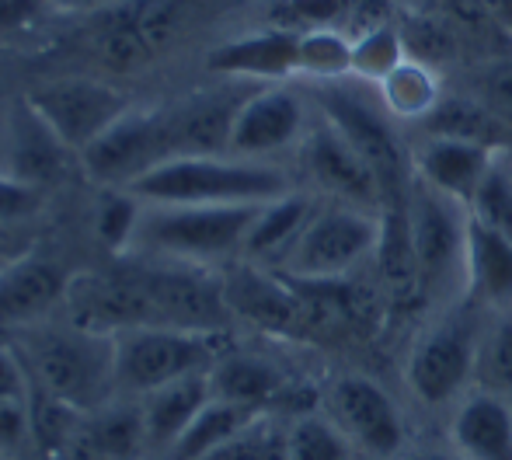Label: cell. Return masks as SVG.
Listing matches in <instances>:
<instances>
[{"instance_id": "25", "label": "cell", "mask_w": 512, "mask_h": 460, "mask_svg": "<svg viewBox=\"0 0 512 460\" xmlns=\"http://www.w3.org/2000/svg\"><path fill=\"white\" fill-rule=\"evenodd\" d=\"M377 95L394 122H401V126H422L439 109L446 91H443V77H439V70L432 63L408 56L394 74H387L377 84Z\"/></svg>"}, {"instance_id": "17", "label": "cell", "mask_w": 512, "mask_h": 460, "mask_svg": "<svg viewBox=\"0 0 512 460\" xmlns=\"http://www.w3.org/2000/svg\"><path fill=\"white\" fill-rule=\"evenodd\" d=\"M446 443L464 460H512V401L471 387L446 412Z\"/></svg>"}, {"instance_id": "26", "label": "cell", "mask_w": 512, "mask_h": 460, "mask_svg": "<svg viewBox=\"0 0 512 460\" xmlns=\"http://www.w3.org/2000/svg\"><path fill=\"white\" fill-rule=\"evenodd\" d=\"M422 136H450V140L485 143L492 150H512L509 136L512 129L499 119L478 95H457L443 98L439 109L422 122Z\"/></svg>"}, {"instance_id": "1", "label": "cell", "mask_w": 512, "mask_h": 460, "mask_svg": "<svg viewBox=\"0 0 512 460\" xmlns=\"http://www.w3.org/2000/svg\"><path fill=\"white\" fill-rule=\"evenodd\" d=\"M21 356L32 387L84 415L119 398L115 387V335L91 332L74 321H42L21 332Z\"/></svg>"}, {"instance_id": "43", "label": "cell", "mask_w": 512, "mask_h": 460, "mask_svg": "<svg viewBox=\"0 0 512 460\" xmlns=\"http://www.w3.org/2000/svg\"><path fill=\"white\" fill-rule=\"evenodd\" d=\"M485 4H488V11L502 21V25L512 28V0H485Z\"/></svg>"}, {"instance_id": "19", "label": "cell", "mask_w": 512, "mask_h": 460, "mask_svg": "<svg viewBox=\"0 0 512 460\" xmlns=\"http://www.w3.org/2000/svg\"><path fill=\"white\" fill-rule=\"evenodd\" d=\"M70 150L63 147V140L39 119V112L21 98L11 112L4 133V171L18 182L32 185V189L46 192L49 185H56L67 171Z\"/></svg>"}, {"instance_id": "8", "label": "cell", "mask_w": 512, "mask_h": 460, "mask_svg": "<svg viewBox=\"0 0 512 460\" xmlns=\"http://www.w3.org/2000/svg\"><path fill=\"white\" fill-rule=\"evenodd\" d=\"M223 335L178 328H126L115 332V387L122 398H143L189 373H206L220 359Z\"/></svg>"}, {"instance_id": "34", "label": "cell", "mask_w": 512, "mask_h": 460, "mask_svg": "<svg viewBox=\"0 0 512 460\" xmlns=\"http://www.w3.org/2000/svg\"><path fill=\"white\" fill-rule=\"evenodd\" d=\"M467 213H471L474 224H481L492 234L512 241V154L502 150L492 161L488 175L481 178L478 192L467 203Z\"/></svg>"}, {"instance_id": "45", "label": "cell", "mask_w": 512, "mask_h": 460, "mask_svg": "<svg viewBox=\"0 0 512 460\" xmlns=\"http://www.w3.org/2000/svg\"><path fill=\"white\" fill-rule=\"evenodd\" d=\"M509 154H512V150H509Z\"/></svg>"}, {"instance_id": "36", "label": "cell", "mask_w": 512, "mask_h": 460, "mask_svg": "<svg viewBox=\"0 0 512 460\" xmlns=\"http://www.w3.org/2000/svg\"><path fill=\"white\" fill-rule=\"evenodd\" d=\"M206 460H286V419L272 412L258 415L248 429H241Z\"/></svg>"}, {"instance_id": "31", "label": "cell", "mask_w": 512, "mask_h": 460, "mask_svg": "<svg viewBox=\"0 0 512 460\" xmlns=\"http://www.w3.org/2000/svg\"><path fill=\"white\" fill-rule=\"evenodd\" d=\"M297 74L314 84L352 77V35L338 25L304 28L297 46Z\"/></svg>"}, {"instance_id": "14", "label": "cell", "mask_w": 512, "mask_h": 460, "mask_svg": "<svg viewBox=\"0 0 512 460\" xmlns=\"http://www.w3.org/2000/svg\"><path fill=\"white\" fill-rule=\"evenodd\" d=\"M74 272L53 255L25 251L0 262V332H28L67 304Z\"/></svg>"}, {"instance_id": "22", "label": "cell", "mask_w": 512, "mask_h": 460, "mask_svg": "<svg viewBox=\"0 0 512 460\" xmlns=\"http://www.w3.org/2000/svg\"><path fill=\"white\" fill-rule=\"evenodd\" d=\"M317 203H321V199H317L314 192L297 185V189L286 192V196L258 206L248 237H244L241 262L262 265V269L276 272L279 265H283V258L293 251V244L300 241L304 227L310 224V217H314Z\"/></svg>"}, {"instance_id": "27", "label": "cell", "mask_w": 512, "mask_h": 460, "mask_svg": "<svg viewBox=\"0 0 512 460\" xmlns=\"http://www.w3.org/2000/svg\"><path fill=\"white\" fill-rule=\"evenodd\" d=\"M88 440L102 460H143L150 454L147 426L136 398H115L88 415Z\"/></svg>"}, {"instance_id": "13", "label": "cell", "mask_w": 512, "mask_h": 460, "mask_svg": "<svg viewBox=\"0 0 512 460\" xmlns=\"http://www.w3.org/2000/svg\"><path fill=\"white\" fill-rule=\"evenodd\" d=\"M314 115L317 109L307 91L290 84H265L251 91L237 109L227 154L248 161H276L286 150H300Z\"/></svg>"}, {"instance_id": "7", "label": "cell", "mask_w": 512, "mask_h": 460, "mask_svg": "<svg viewBox=\"0 0 512 460\" xmlns=\"http://www.w3.org/2000/svg\"><path fill=\"white\" fill-rule=\"evenodd\" d=\"M384 241V217L359 206L317 203L300 241L279 265V276L297 283H338L352 279L366 262H377Z\"/></svg>"}, {"instance_id": "32", "label": "cell", "mask_w": 512, "mask_h": 460, "mask_svg": "<svg viewBox=\"0 0 512 460\" xmlns=\"http://www.w3.org/2000/svg\"><path fill=\"white\" fill-rule=\"evenodd\" d=\"M286 460H356V450L321 408H310L286 419Z\"/></svg>"}, {"instance_id": "21", "label": "cell", "mask_w": 512, "mask_h": 460, "mask_svg": "<svg viewBox=\"0 0 512 460\" xmlns=\"http://www.w3.org/2000/svg\"><path fill=\"white\" fill-rule=\"evenodd\" d=\"M251 91L241 81H230L220 91H199L189 102L171 109V129H175V147L182 154H227L234 115Z\"/></svg>"}, {"instance_id": "35", "label": "cell", "mask_w": 512, "mask_h": 460, "mask_svg": "<svg viewBox=\"0 0 512 460\" xmlns=\"http://www.w3.org/2000/svg\"><path fill=\"white\" fill-rule=\"evenodd\" d=\"M143 217V199L129 189H105L102 206L95 213V234L102 248L112 251L115 258L133 251V237Z\"/></svg>"}, {"instance_id": "12", "label": "cell", "mask_w": 512, "mask_h": 460, "mask_svg": "<svg viewBox=\"0 0 512 460\" xmlns=\"http://www.w3.org/2000/svg\"><path fill=\"white\" fill-rule=\"evenodd\" d=\"M300 171L307 178V189L324 203L359 206L384 217V189L373 168L363 161L356 147L331 126L328 119L314 115L304 143L297 150Z\"/></svg>"}, {"instance_id": "38", "label": "cell", "mask_w": 512, "mask_h": 460, "mask_svg": "<svg viewBox=\"0 0 512 460\" xmlns=\"http://www.w3.org/2000/svg\"><path fill=\"white\" fill-rule=\"evenodd\" d=\"M42 206H46V192L18 182V178H11L0 168V227L25 224V220L39 217Z\"/></svg>"}, {"instance_id": "16", "label": "cell", "mask_w": 512, "mask_h": 460, "mask_svg": "<svg viewBox=\"0 0 512 460\" xmlns=\"http://www.w3.org/2000/svg\"><path fill=\"white\" fill-rule=\"evenodd\" d=\"M297 46L300 28H255V32H244L237 39H227L209 49L206 67L209 74L223 77V81L283 84L290 77H297Z\"/></svg>"}, {"instance_id": "5", "label": "cell", "mask_w": 512, "mask_h": 460, "mask_svg": "<svg viewBox=\"0 0 512 460\" xmlns=\"http://www.w3.org/2000/svg\"><path fill=\"white\" fill-rule=\"evenodd\" d=\"M258 206H189L143 203V217L129 255L171 258L216 269L220 262H241L244 237Z\"/></svg>"}, {"instance_id": "10", "label": "cell", "mask_w": 512, "mask_h": 460, "mask_svg": "<svg viewBox=\"0 0 512 460\" xmlns=\"http://www.w3.org/2000/svg\"><path fill=\"white\" fill-rule=\"evenodd\" d=\"M321 412L342 429L356 460H391L411 447L405 412L370 373H342L331 380L321 394Z\"/></svg>"}, {"instance_id": "11", "label": "cell", "mask_w": 512, "mask_h": 460, "mask_svg": "<svg viewBox=\"0 0 512 460\" xmlns=\"http://www.w3.org/2000/svg\"><path fill=\"white\" fill-rule=\"evenodd\" d=\"M25 102L39 112V119L63 140L70 154L98 140L115 119H122L133 102L115 84L95 81V77H56L28 88Z\"/></svg>"}, {"instance_id": "41", "label": "cell", "mask_w": 512, "mask_h": 460, "mask_svg": "<svg viewBox=\"0 0 512 460\" xmlns=\"http://www.w3.org/2000/svg\"><path fill=\"white\" fill-rule=\"evenodd\" d=\"M39 18V0H0V42L14 39Z\"/></svg>"}, {"instance_id": "29", "label": "cell", "mask_w": 512, "mask_h": 460, "mask_svg": "<svg viewBox=\"0 0 512 460\" xmlns=\"http://www.w3.org/2000/svg\"><path fill=\"white\" fill-rule=\"evenodd\" d=\"M95 49L108 67L119 70V74L147 67L150 56H157L154 46L147 42V35H143L133 0H129V4H115L112 11H105L102 25H98V32H95Z\"/></svg>"}, {"instance_id": "3", "label": "cell", "mask_w": 512, "mask_h": 460, "mask_svg": "<svg viewBox=\"0 0 512 460\" xmlns=\"http://www.w3.org/2000/svg\"><path fill=\"white\" fill-rule=\"evenodd\" d=\"M485 318L488 307L464 297L443 311H432L422 332L411 339L405 356V387L418 408L450 412L474 387Z\"/></svg>"}, {"instance_id": "39", "label": "cell", "mask_w": 512, "mask_h": 460, "mask_svg": "<svg viewBox=\"0 0 512 460\" xmlns=\"http://www.w3.org/2000/svg\"><path fill=\"white\" fill-rule=\"evenodd\" d=\"M478 98L512 129V60H495L481 70Z\"/></svg>"}, {"instance_id": "37", "label": "cell", "mask_w": 512, "mask_h": 460, "mask_svg": "<svg viewBox=\"0 0 512 460\" xmlns=\"http://www.w3.org/2000/svg\"><path fill=\"white\" fill-rule=\"evenodd\" d=\"M32 447V398H0V460H18Z\"/></svg>"}, {"instance_id": "24", "label": "cell", "mask_w": 512, "mask_h": 460, "mask_svg": "<svg viewBox=\"0 0 512 460\" xmlns=\"http://www.w3.org/2000/svg\"><path fill=\"white\" fill-rule=\"evenodd\" d=\"M467 297L488 311L512 307V241L474 220L467 234Z\"/></svg>"}, {"instance_id": "15", "label": "cell", "mask_w": 512, "mask_h": 460, "mask_svg": "<svg viewBox=\"0 0 512 460\" xmlns=\"http://www.w3.org/2000/svg\"><path fill=\"white\" fill-rule=\"evenodd\" d=\"M223 286H227V304L234 318L269 335H283V339H297V335L310 332L304 297L279 272L237 262L234 269L223 272Z\"/></svg>"}, {"instance_id": "23", "label": "cell", "mask_w": 512, "mask_h": 460, "mask_svg": "<svg viewBox=\"0 0 512 460\" xmlns=\"http://www.w3.org/2000/svg\"><path fill=\"white\" fill-rule=\"evenodd\" d=\"M209 398H213L209 370L178 377L171 384L136 398L143 412V426H147L150 454H171L175 443L182 440V433L192 426V419L206 408Z\"/></svg>"}, {"instance_id": "18", "label": "cell", "mask_w": 512, "mask_h": 460, "mask_svg": "<svg viewBox=\"0 0 512 460\" xmlns=\"http://www.w3.org/2000/svg\"><path fill=\"white\" fill-rule=\"evenodd\" d=\"M499 154L502 150H492L485 143L450 140V136H422L411 147V171H415V178L422 185L467 206Z\"/></svg>"}, {"instance_id": "40", "label": "cell", "mask_w": 512, "mask_h": 460, "mask_svg": "<svg viewBox=\"0 0 512 460\" xmlns=\"http://www.w3.org/2000/svg\"><path fill=\"white\" fill-rule=\"evenodd\" d=\"M0 398H32V373L14 345L0 342Z\"/></svg>"}, {"instance_id": "28", "label": "cell", "mask_w": 512, "mask_h": 460, "mask_svg": "<svg viewBox=\"0 0 512 460\" xmlns=\"http://www.w3.org/2000/svg\"><path fill=\"white\" fill-rule=\"evenodd\" d=\"M265 412H255V408L234 405V401L223 398H209L203 412L192 419V426L182 433V440L171 450V460H206L209 454L223 447V443L234 440L241 429H248L251 422Z\"/></svg>"}, {"instance_id": "33", "label": "cell", "mask_w": 512, "mask_h": 460, "mask_svg": "<svg viewBox=\"0 0 512 460\" xmlns=\"http://www.w3.org/2000/svg\"><path fill=\"white\" fill-rule=\"evenodd\" d=\"M474 387H485L492 394L512 401V307L488 311L485 332L478 345V373Z\"/></svg>"}, {"instance_id": "4", "label": "cell", "mask_w": 512, "mask_h": 460, "mask_svg": "<svg viewBox=\"0 0 512 460\" xmlns=\"http://www.w3.org/2000/svg\"><path fill=\"white\" fill-rule=\"evenodd\" d=\"M310 102L321 119H328L352 147L363 154V161L373 168L384 189V213L387 210H405L411 196V147L401 136V122L391 119L384 109L377 88L363 84L356 77L345 81H324L307 91Z\"/></svg>"}, {"instance_id": "30", "label": "cell", "mask_w": 512, "mask_h": 460, "mask_svg": "<svg viewBox=\"0 0 512 460\" xmlns=\"http://www.w3.org/2000/svg\"><path fill=\"white\" fill-rule=\"evenodd\" d=\"M408 60L405 32L398 21H370L359 35H352V77L377 88L387 74Z\"/></svg>"}, {"instance_id": "9", "label": "cell", "mask_w": 512, "mask_h": 460, "mask_svg": "<svg viewBox=\"0 0 512 460\" xmlns=\"http://www.w3.org/2000/svg\"><path fill=\"white\" fill-rule=\"evenodd\" d=\"M178 157L171 109H129L77 154L81 171L102 189H133L164 161Z\"/></svg>"}, {"instance_id": "44", "label": "cell", "mask_w": 512, "mask_h": 460, "mask_svg": "<svg viewBox=\"0 0 512 460\" xmlns=\"http://www.w3.org/2000/svg\"><path fill=\"white\" fill-rule=\"evenodd\" d=\"M67 4H88V0H67Z\"/></svg>"}, {"instance_id": "42", "label": "cell", "mask_w": 512, "mask_h": 460, "mask_svg": "<svg viewBox=\"0 0 512 460\" xmlns=\"http://www.w3.org/2000/svg\"><path fill=\"white\" fill-rule=\"evenodd\" d=\"M391 460H464V457L446 443V447H408Z\"/></svg>"}, {"instance_id": "20", "label": "cell", "mask_w": 512, "mask_h": 460, "mask_svg": "<svg viewBox=\"0 0 512 460\" xmlns=\"http://www.w3.org/2000/svg\"><path fill=\"white\" fill-rule=\"evenodd\" d=\"M209 384H213V398L272 415H286V394H293L290 373L276 359L258 352L223 349L209 370Z\"/></svg>"}, {"instance_id": "6", "label": "cell", "mask_w": 512, "mask_h": 460, "mask_svg": "<svg viewBox=\"0 0 512 460\" xmlns=\"http://www.w3.org/2000/svg\"><path fill=\"white\" fill-rule=\"evenodd\" d=\"M467 234H471L467 206L415 178L408 196V237L418 293L432 311H443L467 297Z\"/></svg>"}, {"instance_id": "2", "label": "cell", "mask_w": 512, "mask_h": 460, "mask_svg": "<svg viewBox=\"0 0 512 460\" xmlns=\"http://www.w3.org/2000/svg\"><path fill=\"white\" fill-rule=\"evenodd\" d=\"M297 189L279 161H248L234 154H182L133 185L143 203L189 206H262Z\"/></svg>"}]
</instances>
